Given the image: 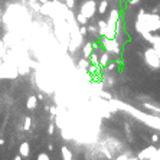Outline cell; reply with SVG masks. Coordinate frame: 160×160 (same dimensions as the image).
<instances>
[{"instance_id": "1", "label": "cell", "mask_w": 160, "mask_h": 160, "mask_svg": "<svg viewBox=\"0 0 160 160\" xmlns=\"http://www.w3.org/2000/svg\"><path fill=\"white\" fill-rule=\"evenodd\" d=\"M144 56H146V62L148 64L150 68H153V69L160 68V58H159V55H157V51H156L153 46L148 48V49L144 52Z\"/></svg>"}, {"instance_id": "2", "label": "cell", "mask_w": 160, "mask_h": 160, "mask_svg": "<svg viewBox=\"0 0 160 160\" xmlns=\"http://www.w3.org/2000/svg\"><path fill=\"white\" fill-rule=\"evenodd\" d=\"M150 45H151L154 49H160V36L153 35V38H151V41H150Z\"/></svg>"}, {"instance_id": "3", "label": "cell", "mask_w": 160, "mask_h": 160, "mask_svg": "<svg viewBox=\"0 0 160 160\" xmlns=\"http://www.w3.org/2000/svg\"><path fill=\"white\" fill-rule=\"evenodd\" d=\"M107 62H108V55H107V54H104V55H102V58H101V64H102V65H105Z\"/></svg>"}, {"instance_id": "4", "label": "cell", "mask_w": 160, "mask_h": 160, "mask_svg": "<svg viewBox=\"0 0 160 160\" xmlns=\"http://www.w3.org/2000/svg\"><path fill=\"white\" fill-rule=\"evenodd\" d=\"M105 7H107V3H105V2H102V3H101V6H100V12H101V13H104V12H105Z\"/></svg>"}, {"instance_id": "5", "label": "cell", "mask_w": 160, "mask_h": 160, "mask_svg": "<svg viewBox=\"0 0 160 160\" xmlns=\"http://www.w3.org/2000/svg\"><path fill=\"white\" fill-rule=\"evenodd\" d=\"M151 141H153V143H157V141H159V136H157V134H153V136H151Z\"/></svg>"}, {"instance_id": "6", "label": "cell", "mask_w": 160, "mask_h": 160, "mask_svg": "<svg viewBox=\"0 0 160 160\" xmlns=\"http://www.w3.org/2000/svg\"><path fill=\"white\" fill-rule=\"evenodd\" d=\"M137 2H138V0H130V3H133V5H136Z\"/></svg>"}, {"instance_id": "7", "label": "cell", "mask_w": 160, "mask_h": 160, "mask_svg": "<svg viewBox=\"0 0 160 160\" xmlns=\"http://www.w3.org/2000/svg\"><path fill=\"white\" fill-rule=\"evenodd\" d=\"M157 51V55H159V58H160V49H156Z\"/></svg>"}]
</instances>
